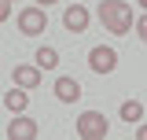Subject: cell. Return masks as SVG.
Instances as JSON below:
<instances>
[{
  "label": "cell",
  "instance_id": "cell-1",
  "mask_svg": "<svg viewBox=\"0 0 147 140\" xmlns=\"http://www.w3.org/2000/svg\"><path fill=\"white\" fill-rule=\"evenodd\" d=\"M99 22H103V30L121 37V33L132 30V7H129L125 0H103L99 4Z\"/></svg>",
  "mask_w": 147,
  "mask_h": 140
},
{
  "label": "cell",
  "instance_id": "cell-2",
  "mask_svg": "<svg viewBox=\"0 0 147 140\" xmlns=\"http://www.w3.org/2000/svg\"><path fill=\"white\" fill-rule=\"evenodd\" d=\"M74 133H77L81 140H107L110 122H107L103 111H85V114L77 118V125H74Z\"/></svg>",
  "mask_w": 147,
  "mask_h": 140
},
{
  "label": "cell",
  "instance_id": "cell-3",
  "mask_svg": "<svg viewBox=\"0 0 147 140\" xmlns=\"http://www.w3.org/2000/svg\"><path fill=\"white\" fill-rule=\"evenodd\" d=\"M18 30L26 37H40L48 30V11L37 4V7H26V11H18Z\"/></svg>",
  "mask_w": 147,
  "mask_h": 140
},
{
  "label": "cell",
  "instance_id": "cell-4",
  "mask_svg": "<svg viewBox=\"0 0 147 140\" xmlns=\"http://www.w3.org/2000/svg\"><path fill=\"white\" fill-rule=\"evenodd\" d=\"M88 67H92V74H99V77H103V74H114V70H118V52H114L110 44H96L88 52Z\"/></svg>",
  "mask_w": 147,
  "mask_h": 140
},
{
  "label": "cell",
  "instance_id": "cell-5",
  "mask_svg": "<svg viewBox=\"0 0 147 140\" xmlns=\"http://www.w3.org/2000/svg\"><path fill=\"white\" fill-rule=\"evenodd\" d=\"M88 22H92V15H88V7H81V4H70V7L63 11V26H66L70 33H85Z\"/></svg>",
  "mask_w": 147,
  "mask_h": 140
},
{
  "label": "cell",
  "instance_id": "cell-6",
  "mask_svg": "<svg viewBox=\"0 0 147 140\" xmlns=\"http://www.w3.org/2000/svg\"><path fill=\"white\" fill-rule=\"evenodd\" d=\"M11 81L22 85V88H37L40 85V67H37V63H18V67L11 70Z\"/></svg>",
  "mask_w": 147,
  "mask_h": 140
},
{
  "label": "cell",
  "instance_id": "cell-7",
  "mask_svg": "<svg viewBox=\"0 0 147 140\" xmlns=\"http://www.w3.org/2000/svg\"><path fill=\"white\" fill-rule=\"evenodd\" d=\"M33 137H37V122L26 114H15L7 125V140H33Z\"/></svg>",
  "mask_w": 147,
  "mask_h": 140
},
{
  "label": "cell",
  "instance_id": "cell-8",
  "mask_svg": "<svg viewBox=\"0 0 147 140\" xmlns=\"http://www.w3.org/2000/svg\"><path fill=\"white\" fill-rule=\"evenodd\" d=\"M55 100L59 103H77L81 100V85L74 77H55Z\"/></svg>",
  "mask_w": 147,
  "mask_h": 140
},
{
  "label": "cell",
  "instance_id": "cell-9",
  "mask_svg": "<svg viewBox=\"0 0 147 140\" xmlns=\"http://www.w3.org/2000/svg\"><path fill=\"white\" fill-rule=\"evenodd\" d=\"M30 88H22V85H11L7 88V96H4V107L11 111V114H22L26 111V103H30V96H26Z\"/></svg>",
  "mask_w": 147,
  "mask_h": 140
},
{
  "label": "cell",
  "instance_id": "cell-10",
  "mask_svg": "<svg viewBox=\"0 0 147 140\" xmlns=\"http://www.w3.org/2000/svg\"><path fill=\"white\" fill-rule=\"evenodd\" d=\"M33 63L40 70H55L59 67V52H55V48H48V44H40V48H37V55H33Z\"/></svg>",
  "mask_w": 147,
  "mask_h": 140
},
{
  "label": "cell",
  "instance_id": "cell-11",
  "mask_svg": "<svg viewBox=\"0 0 147 140\" xmlns=\"http://www.w3.org/2000/svg\"><path fill=\"white\" fill-rule=\"evenodd\" d=\"M140 118H144V103H140V100H125V103H121V122H140Z\"/></svg>",
  "mask_w": 147,
  "mask_h": 140
},
{
  "label": "cell",
  "instance_id": "cell-12",
  "mask_svg": "<svg viewBox=\"0 0 147 140\" xmlns=\"http://www.w3.org/2000/svg\"><path fill=\"white\" fill-rule=\"evenodd\" d=\"M136 37H140V41L147 44V11H144L140 18H136Z\"/></svg>",
  "mask_w": 147,
  "mask_h": 140
},
{
  "label": "cell",
  "instance_id": "cell-13",
  "mask_svg": "<svg viewBox=\"0 0 147 140\" xmlns=\"http://www.w3.org/2000/svg\"><path fill=\"white\" fill-rule=\"evenodd\" d=\"M7 15H11V0H0V22H7Z\"/></svg>",
  "mask_w": 147,
  "mask_h": 140
},
{
  "label": "cell",
  "instance_id": "cell-14",
  "mask_svg": "<svg viewBox=\"0 0 147 140\" xmlns=\"http://www.w3.org/2000/svg\"><path fill=\"white\" fill-rule=\"evenodd\" d=\"M136 137H140V140H147V125H140V129H136Z\"/></svg>",
  "mask_w": 147,
  "mask_h": 140
},
{
  "label": "cell",
  "instance_id": "cell-15",
  "mask_svg": "<svg viewBox=\"0 0 147 140\" xmlns=\"http://www.w3.org/2000/svg\"><path fill=\"white\" fill-rule=\"evenodd\" d=\"M37 4H40V7H52V4H55V0H37Z\"/></svg>",
  "mask_w": 147,
  "mask_h": 140
},
{
  "label": "cell",
  "instance_id": "cell-16",
  "mask_svg": "<svg viewBox=\"0 0 147 140\" xmlns=\"http://www.w3.org/2000/svg\"><path fill=\"white\" fill-rule=\"evenodd\" d=\"M140 7H144V11H147V0H140Z\"/></svg>",
  "mask_w": 147,
  "mask_h": 140
},
{
  "label": "cell",
  "instance_id": "cell-17",
  "mask_svg": "<svg viewBox=\"0 0 147 140\" xmlns=\"http://www.w3.org/2000/svg\"><path fill=\"white\" fill-rule=\"evenodd\" d=\"M11 4H15V0H11Z\"/></svg>",
  "mask_w": 147,
  "mask_h": 140
}]
</instances>
